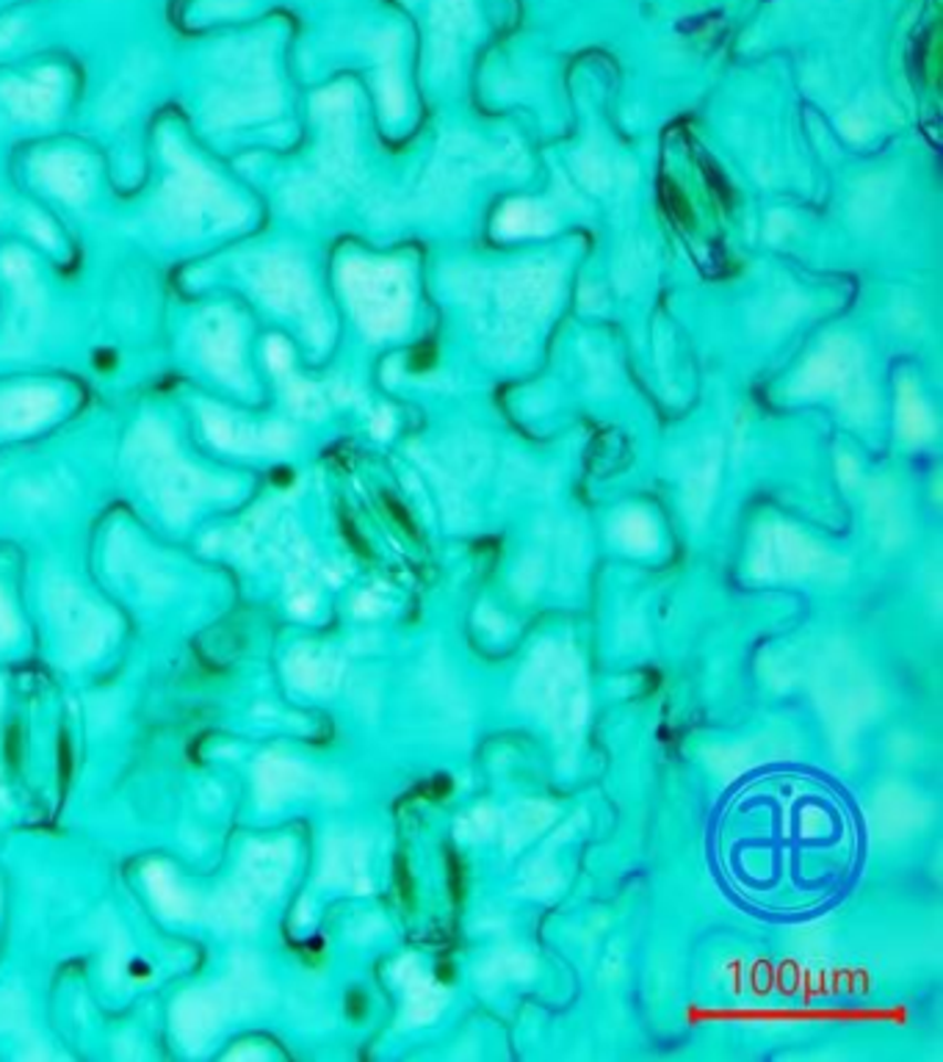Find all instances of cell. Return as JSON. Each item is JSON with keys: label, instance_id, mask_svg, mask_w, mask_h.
<instances>
[{"label": "cell", "instance_id": "obj_1", "mask_svg": "<svg viewBox=\"0 0 943 1062\" xmlns=\"http://www.w3.org/2000/svg\"><path fill=\"white\" fill-rule=\"evenodd\" d=\"M446 877H449L451 902L460 907L462 902H465V888H468V885H465V863H462L460 852H454V850L446 852Z\"/></svg>", "mask_w": 943, "mask_h": 1062}, {"label": "cell", "instance_id": "obj_2", "mask_svg": "<svg viewBox=\"0 0 943 1062\" xmlns=\"http://www.w3.org/2000/svg\"><path fill=\"white\" fill-rule=\"evenodd\" d=\"M56 752H59V789H62V794H64V791H67V785H70V780H73V772H75V752H73V741H70L67 730H62V733H59Z\"/></svg>", "mask_w": 943, "mask_h": 1062}, {"label": "cell", "instance_id": "obj_3", "mask_svg": "<svg viewBox=\"0 0 943 1062\" xmlns=\"http://www.w3.org/2000/svg\"><path fill=\"white\" fill-rule=\"evenodd\" d=\"M23 733H20L18 725H9L7 733H3V761H7L9 769L18 772L20 763H23Z\"/></svg>", "mask_w": 943, "mask_h": 1062}, {"label": "cell", "instance_id": "obj_4", "mask_svg": "<svg viewBox=\"0 0 943 1062\" xmlns=\"http://www.w3.org/2000/svg\"><path fill=\"white\" fill-rule=\"evenodd\" d=\"M396 885H399V896L401 902H405V907L412 910V907H416V883H412V872L407 857L396 861Z\"/></svg>", "mask_w": 943, "mask_h": 1062}, {"label": "cell", "instance_id": "obj_5", "mask_svg": "<svg viewBox=\"0 0 943 1062\" xmlns=\"http://www.w3.org/2000/svg\"><path fill=\"white\" fill-rule=\"evenodd\" d=\"M385 507H388V512L394 514V518H396V523H399L401 529H405V534H407V537H418L416 523H412V518H410V514H407V509L401 507L399 501H394V498H385Z\"/></svg>", "mask_w": 943, "mask_h": 1062}, {"label": "cell", "instance_id": "obj_6", "mask_svg": "<svg viewBox=\"0 0 943 1062\" xmlns=\"http://www.w3.org/2000/svg\"><path fill=\"white\" fill-rule=\"evenodd\" d=\"M664 194H667V202H670L672 214L678 216V221H689V219H692V210H689L687 199H683L681 194L675 191V188H672V186H664Z\"/></svg>", "mask_w": 943, "mask_h": 1062}, {"label": "cell", "instance_id": "obj_7", "mask_svg": "<svg viewBox=\"0 0 943 1062\" xmlns=\"http://www.w3.org/2000/svg\"><path fill=\"white\" fill-rule=\"evenodd\" d=\"M346 1012H349V1016L355 1018V1021H360V1018L368 1012L366 996H363V993H349V999H346Z\"/></svg>", "mask_w": 943, "mask_h": 1062}]
</instances>
